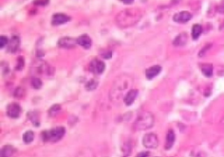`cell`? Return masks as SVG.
I'll use <instances>...</instances> for the list:
<instances>
[{
    "label": "cell",
    "instance_id": "obj_24",
    "mask_svg": "<svg viewBox=\"0 0 224 157\" xmlns=\"http://www.w3.org/2000/svg\"><path fill=\"white\" fill-rule=\"evenodd\" d=\"M98 84H99V83H98L96 80L91 79V80H90V81L86 84L85 88H86V90H94L95 89H96V87L98 86Z\"/></svg>",
    "mask_w": 224,
    "mask_h": 157
},
{
    "label": "cell",
    "instance_id": "obj_31",
    "mask_svg": "<svg viewBox=\"0 0 224 157\" xmlns=\"http://www.w3.org/2000/svg\"><path fill=\"white\" fill-rule=\"evenodd\" d=\"M112 55H113L112 51H105L104 53H102V56L104 59H110V58H111Z\"/></svg>",
    "mask_w": 224,
    "mask_h": 157
},
{
    "label": "cell",
    "instance_id": "obj_10",
    "mask_svg": "<svg viewBox=\"0 0 224 157\" xmlns=\"http://www.w3.org/2000/svg\"><path fill=\"white\" fill-rule=\"evenodd\" d=\"M193 18V15L189 12H186V11H183V12H178L176 13L173 20V21L176 23H181V24H184V23L188 22L189 20H191Z\"/></svg>",
    "mask_w": 224,
    "mask_h": 157
},
{
    "label": "cell",
    "instance_id": "obj_3",
    "mask_svg": "<svg viewBox=\"0 0 224 157\" xmlns=\"http://www.w3.org/2000/svg\"><path fill=\"white\" fill-rule=\"evenodd\" d=\"M155 122V118L152 113L149 112H144L140 113L134 122L135 130L137 131H143L146 129H150L153 126Z\"/></svg>",
    "mask_w": 224,
    "mask_h": 157
},
{
    "label": "cell",
    "instance_id": "obj_26",
    "mask_svg": "<svg viewBox=\"0 0 224 157\" xmlns=\"http://www.w3.org/2000/svg\"><path fill=\"white\" fill-rule=\"evenodd\" d=\"M25 90L23 89L22 87H19V88L16 89L15 92H14V97L20 98V97H23L25 96Z\"/></svg>",
    "mask_w": 224,
    "mask_h": 157
},
{
    "label": "cell",
    "instance_id": "obj_17",
    "mask_svg": "<svg viewBox=\"0 0 224 157\" xmlns=\"http://www.w3.org/2000/svg\"><path fill=\"white\" fill-rule=\"evenodd\" d=\"M187 42V34L186 33H181L177 35L173 41L174 46H184Z\"/></svg>",
    "mask_w": 224,
    "mask_h": 157
},
{
    "label": "cell",
    "instance_id": "obj_7",
    "mask_svg": "<svg viewBox=\"0 0 224 157\" xmlns=\"http://www.w3.org/2000/svg\"><path fill=\"white\" fill-rule=\"evenodd\" d=\"M6 113L12 118H18L21 113V107L17 103H12L7 106Z\"/></svg>",
    "mask_w": 224,
    "mask_h": 157
},
{
    "label": "cell",
    "instance_id": "obj_33",
    "mask_svg": "<svg viewBox=\"0 0 224 157\" xmlns=\"http://www.w3.org/2000/svg\"><path fill=\"white\" fill-rule=\"evenodd\" d=\"M218 11H219V12H221V13H224V0L221 3L220 6L218 7Z\"/></svg>",
    "mask_w": 224,
    "mask_h": 157
},
{
    "label": "cell",
    "instance_id": "obj_12",
    "mask_svg": "<svg viewBox=\"0 0 224 157\" xmlns=\"http://www.w3.org/2000/svg\"><path fill=\"white\" fill-rule=\"evenodd\" d=\"M138 94V90H136V89H132V90H129L126 95L124 96V102L126 105H132L133 103H134L135 99L137 97Z\"/></svg>",
    "mask_w": 224,
    "mask_h": 157
},
{
    "label": "cell",
    "instance_id": "obj_29",
    "mask_svg": "<svg viewBox=\"0 0 224 157\" xmlns=\"http://www.w3.org/2000/svg\"><path fill=\"white\" fill-rule=\"evenodd\" d=\"M33 4L35 5H40V6H45L49 4V0H34Z\"/></svg>",
    "mask_w": 224,
    "mask_h": 157
},
{
    "label": "cell",
    "instance_id": "obj_28",
    "mask_svg": "<svg viewBox=\"0 0 224 157\" xmlns=\"http://www.w3.org/2000/svg\"><path fill=\"white\" fill-rule=\"evenodd\" d=\"M212 47V44L211 43H208V44H207V45L205 46L203 48H202V50L200 51V53H199V56L200 57H202V56H204L205 55V54L210 49V47Z\"/></svg>",
    "mask_w": 224,
    "mask_h": 157
},
{
    "label": "cell",
    "instance_id": "obj_19",
    "mask_svg": "<svg viewBox=\"0 0 224 157\" xmlns=\"http://www.w3.org/2000/svg\"><path fill=\"white\" fill-rule=\"evenodd\" d=\"M75 157H95V155L91 148H85L81 149Z\"/></svg>",
    "mask_w": 224,
    "mask_h": 157
},
{
    "label": "cell",
    "instance_id": "obj_32",
    "mask_svg": "<svg viewBox=\"0 0 224 157\" xmlns=\"http://www.w3.org/2000/svg\"><path fill=\"white\" fill-rule=\"evenodd\" d=\"M149 152H146V151H144V152H140L139 154L137 155L136 157H149Z\"/></svg>",
    "mask_w": 224,
    "mask_h": 157
},
{
    "label": "cell",
    "instance_id": "obj_27",
    "mask_svg": "<svg viewBox=\"0 0 224 157\" xmlns=\"http://www.w3.org/2000/svg\"><path fill=\"white\" fill-rule=\"evenodd\" d=\"M24 65H25V60H24V57H22V56H20V57L18 58V63H17L16 69H17V70H21L23 68H24Z\"/></svg>",
    "mask_w": 224,
    "mask_h": 157
},
{
    "label": "cell",
    "instance_id": "obj_20",
    "mask_svg": "<svg viewBox=\"0 0 224 157\" xmlns=\"http://www.w3.org/2000/svg\"><path fill=\"white\" fill-rule=\"evenodd\" d=\"M213 70L214 68L212 64H203L202 66V74L206 77H211L213 76Z\"/></svg>",
    "mask_w": 224,
    "mask_h": 157
},
{
    "label": "cell",
    "instance_id": "obj_22",
    "mask_svg": "<svg viewBox=\"0 0 224 157\" xmlns=\"http://www.w3.org/2000/svg\"><path fill=\"white\" fill-rule=\"evenodd\" d=\"M34 139V134L33 131H26L24 134H23V141L25 144H30Z\"/></svg>",
    "mask_w": 224,
    "mask_h": 157
},
{
    "label": "cell",
    "instance_id": "obj_4",
    "mask_svg": "<svg viewBox=\"0 0 224 157\" xmlns=\"http://www.w3.org/2000/svg\"><path fill=\"white\" fill-rule=\"evenodd\" d=\"M66 134V129L63 126H58V127H54L53 129L44 131L41 134V138L43 140V141L45 142H52V143H55L58 142L59 140H61L63 136Z\"/></svg>",
    "mask_w": 224,
    "mask_h": 157
},
{
    "label": "cell",
    "instance_id": "obj_16",
    "mask_svg": "<svg viewBox=\"0 0 224 157\" xmlns=\"http://www.w3.org/2000/svg\"><path fill=\"white\" fill-rule=\"evenodd\" d=\"M15 152V148L11 145H5L2 148L0 157H12Z\"/></svg>",
    "mask_w": 224,
    "mask_h": 157
},
{
    "label": "cell",
    "instance_id": "obj_25",
    "mask_svg": "<svg viewBox=\"0 0 224 157\" xmlns=\"http://www.w3.org/2000/svg\"><path fill=\"white\" fill-rule=\"evenodd\" d=\"M31 84H32V86H33L34 89L38 90V89H40V88L42 87V84H42V81H41L40 78L34 77V78L32 79Z\"/></svg>",
    "mask_w": 224,
    "mask_h": 157
},
{
    "label": "cell",
    "instance_id": "obj_34",
    "mask_svg": "<svg viewBox=\"0 0 224 157\" xmlns=\"http://www.w3.org/2000/svg\"><path fill=\"white\" fill-rule=\"evenodd\" d=\"M121 2H123L124 4H132V2L134 1V0H120Z\"/></svg>",
    "mask_w": 224,
    "mask_h": 157
},
{
    "label": "cell",
    "instance_id": "obj_15",
    "mask_svg": "<svg viewBox=\"0 0 224 157\" xmlns=\"http://www.w3.org/2000/svg\"><path fill=\"white\" fill-rule=\"evenodd\" d=\"M175 134L174 132L171 129L167 132L166 134V138H165V148L166 150H169L173 148L174 142H175Z\"/></svg>",
    "mask_w": 224,
    "mask_h": 157
},
{
    "label": "cell",
    "instance_id": "obj_14",
    "mask_svg": "<svg viewBox=\"0 0 224 157\" xmlns=\"http://www.w3.org/2000/svg\"><path fill=\"white\" fill-rule=\"evenodd\" d=\"M162 68L159 65H155L152 67L146 69L145 71V76L148 80H152V78H154L155 76H157L161 72Z\"/></svg>",
    "mask_w": 224,
    "mask_h": 157
},
{
    "label": "cell",
    "instance_id": "obj_5",
    "mask_svg": "<svg viewBox=\"0 0 224 157\" xmlns=\"http://www.w3.org/2000/svg\"><path fill=\"white\" fill-rule=\"evenodd\" d=\"M143 145L145 148L148 149H154L157 148L158 146V140L157 135L153 133L147 134L143 138Z\"/></svg>",
    "mask_w": 224,
    "mask_h": 157
},
{
    "label": "cell",
    "instance_id": "obj_2",
    "mask_svg": "<svg viewBox=\"0 0 224 157\" xmlns=\"http://www.w3.org/2000/svg\"><path fill=\"white\" fill-rule=\"evenodd\" d=\"M132 84V78L127 75H122L116 79L112 85L110 98L111 101L120 100L124 95V92L126 89L130 87Z\"/></svg>",
    "mask_w": 224,
    "mask_h": 157
},
{
    "label": "cell",
    "instance_id": "obj_23",
    "mask_svg": "<svg viewBox=\"0 0 224 157\" xmlns=\"http://www.w3.org/2000/svg\"><path fill=\"white\" fill-rule=\"evenodd\" d=\"M61 112V105H53L48 111V115L50 117H55L59 112Z\"/></svg>",
    "mask_w": 224,
    "mask_h": 157
},
{
    "label": "cell",
    "instance_id": "obj_1",
    "mask_svg": "<svg viewBox=\"0 0 224 157\" xmlns=\"http://www.w3.org/2000/svg\"><path fill=\"white\" fill-rule=\"evenodd\" d=\"M142 18L141 12L135 8V9H127L121 12H119L116 17V21L120 27L125 28L138 22Z\"/></svg>",
    "mask_w": 224,
    "mask_h": 157
},
{
    "label": "cell",
    "instance_id": "obj_8",
    "mask_svg": "<svg viewBox=\"0 0 224 157\" xmlns=\"http://www.w3.org/2000/svg\"><path fill=\"white\" fill-rule=\"evenodd\" d=\"M77 45V40L72 37H62L58 41V46L62 48H73Z\"/></svg>",
    "mask_w": 224,
    "mask_h": 157
},
{
    "label": "cell",
    "instance_id": "obj_11",
    "mask_svg": "<svg viewBox=\"0 0 224 157\" xmlns=\"http://www.w3.org/2000/svg\"><path fill=\"white\" fill-rule=\"evenodd\" d=\"M20 39L19 36L14 35L11 38V40L9 41L8 44H7V52L9 53H15L19 47H20Z\"/></svg>",
    "mask_w": 224,
    "mask_h": 157
},
{
    "label": "cell",
    "instance_id": "obj_13",
    "mask_svg": "<svg viewBox=\"0 0 224 157\" xmlns=\"http://www.w3.org/2000/svg\"><path fill=\"white\" fill-rule=\"evenodd\" d=\"M76 40H77L78 45H80L86 49L90 48L92 46V40L90 39V37L88 34H82V35L79 36Z\"/></svg>",
    "mask_w": 224,
    "mask_h": 157
},
{
    "label": "cell",
    "instance_id": "obj_6",
    "mask_svg": "<svg viewBox=\"0 0 224 157\" xmlns=\"http://www.w3.org/2000/svg\"><path fill=\"white\" fill-rule=\"evenodd\" d=\"M105 69V63L98 59H94L90 64V70L95 75H101Z\"/></svg>",
    "mask_w": 224,
    "mask_h": 157
},
{
    "label": "cell",
    "instance_id": "obj_21",
    "mask_svg": "<svg viewBox=\"0 0 224 157\" xmlns=\"http://www.w3.org/2000/svg\"><path fill=\"white\" fill-rule=\"evenodd\" d=\"M27 118L30 119V121L33 123L34 126H40V119H39V115L36 112H30L27 113Z\"/></svg>",
    "mask_w": 224,
    "mask_h": 157
},
{
    "label": "cell",
    "instance_id": "obj_9",
    "mask_svg": "<svg viewBox=\"0 0 224 157\" xmlns=\"http://www.w3.org/2000/svg\"><path fill=\"white\" fill-rule=\"evenodd\" d=\"M71 20V18L64 13H55L53 15L52 18V25H61L63 24H66Z\"/></svg>",
    "mask_w": 224,
    "mask_h": 157
},
{
    "label": "cell",
    "instance_id": "obj_18",
    "mask_svg": "<svg viewBox=\"0 0 224 157\" xmlns=\"http://www.w3.org/2000/svg\"><path fill=\"white\" fill-rule=\"evenodd\" d=\"M202 33V26L199 24H195L192 27V38L193 40H198Z\"/></svg>",
    "mask_w": 224,
    "mask_h": 157
},
{
    "label": "cell",
    "instance_id": "obj_30",
    "mask_svg": "<svg viewBox=\"0 0 224 157\" xmlns=\"http://www.w3.org/2000/svg\"><path fill=\"white\" fill-rule=\"evenodd\" d=\"M8 42H9V41H8V39H7L5 36L2 35V36L0 37V47H1V48H3L4 46L7 45Z\"/></svg>",
    "mask_w": 224,
    "mask_h": 157
}]
</instances>
